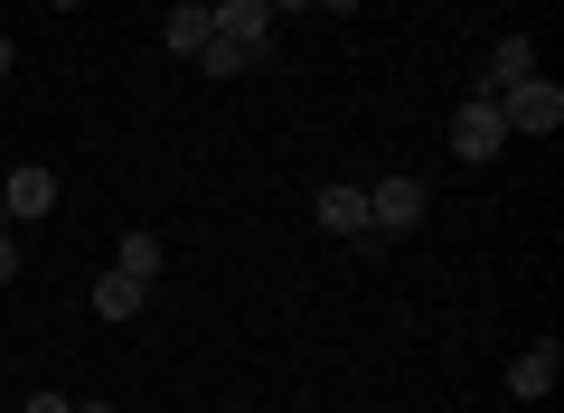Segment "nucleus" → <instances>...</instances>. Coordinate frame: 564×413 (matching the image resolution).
I'll list each match as a JSON object with an SVG mask.
<instances>
[{"mask_svg":"<svg viewBox=\"0 0 564 413\" xmlns=\"http://www.w3.org/2000/svg\"><path fill=\"white\" fill-rule=\"evenodd\" d=\"M423 217H433V188H423L414 170H395V178L367 188V236H414Z\"/></svg>","mask_w":564,"mask_h":413,"instance_id":"nucleus-1","label":"nucleus"},{"mask_svg":"<svg viewBox=\"0 0 564 413\" xmlns=\"http://www.w3.org/2000/svg\"><path fill=\"white\" fill-rule=\"evenodd\" d=\"M499 122H508V141H518V132L555 141V132H564V85H545V76L508 85V95H499Z\"/></svg>","mask_w":564,"mask_h":413,"instance_id":"nucleus-2","label":"nucleus"},{"mask_svg":"<svg viewBox=\"0 0 564 413\" xmlns=\"http://www.w3.org/2000/svg\"><path fill=\"white\" fill-rule=\"evenodd\" d=\"M0 207H10V226L57 217V170H47V160H20V170L0 178Z\"/></svg>","mask_w":564,"mask_h":413,"instance_id":"nucleus-3","label":"nucleus"},{"mask_svg":"<svg viewBox=\"0 0 564 413\" xmlns=\"http://www.w3.org/2000/svg\"><path fill=\"white\" fill-rule=\"evenodd\" d=\"M452 151H462V160H499V151H508V122H499V95H470L462 113H452Z\"/></svg>","mask_w":564,"mask_h":413,"instance_id":"nucleus-4","label":"nucleus"},{"mask_svg":"<svg viewBox=\"0 0 564 413\" xmlns=\"http://www.w3.org/2000/svg\"><path fill=\"white\" fill-rule=\"evenodd\" d=\"M207 20H217V39H236L245 57H263V39H273V10H263V0H207Z\"/></svg>","mask_w":564,"mask_h":413,"instance_id":"nucleus-5","label":"nucleus"},{"mask_svg":"<svg viewBox=\"0 0 564 413\" xmlns=\"http://www.w3.org/2000/svg\"><path fill=\"white\" fill-rule=\"evenodd\" d=\"M555 376H564V348H555V338H536V348L508 367V394H518V404H545V394H555Z\"/></svg>","mask_w":564,"mask_h":413,"instance_id":"nucleus-6","label":"nucleus"},{"mask_svg":"<svg viewBox=\"0 0 564 413\" xmlns=\"http://www.w3.org/2000/svg\"><path fill=\"white\" fill-rule=\"evenodd\" d=\"M321 236H367V188L329 178V188H321Z\"/></svg>","mask_w":564,"mask_h":413,"instance_id":"nucleus-7","label":"nucleus"},{"mask_svg":"<svg viewBox=\"0 0 564 413\" xmlns=\"http://www.w3.org/2000/svg\"><path fill=\"white\" fill-rule=\"evenodd\" d=\"M527 76H536V39H499L489 47V85L480 95H508V85H527Z\"/></svg>","mask_w":564,"mask_h":413,"instance_id":"nucleus-8","label":"nucleus"},{"mask_svg":"<svg viewBox=\"0 0 564 413\" xmlns=\"http://www.w3.org/2000/svg\"><path fill=\"white\" fill-rule=\"evenodd\" d=\"M161 263H170V244L151 236V226H132V236H122V254H113V273H132V282H161Z\"/></svg>","mask_w":564,"mask_h":413,"instance_id":"nucleus-9","label":"nucleus"},{"mask_svg":"<svg viewBox=\"0 0 564 413\" xmlns=\"http://www.w3.org/2000/svg\"><path fill=\"white\" fill-rule=\"evenodd\" d=\"M141 292H151V282H132V273H104V282H95V319H141Z\"/></svg>","mask_w":564,"mask_h":413,"instance_id":"nucleus-10","label":"nucleus"},{"mask_svg":"<svg viewBox=\"0 0 564 413\" xmlns=\"http://www.w3.org/2000/svg\"><path fill=\"white\" fill-rule=\"evenodd\" d=\"M207 39H217V20H207V10H180V0H170V57H198Z\"/></svg>","mask_w":564,"mask_h":413,"instance_id":"nucleus-11","label":"nucleus"},{"mask_svg":"<svg viewBox=\"0 0 564 413\" xmlns=\"http://www.w3.org/2000/svg\"><path fill=\"white\" fill-rule=\"evenodd\" d=\"M198 66H207V76H245V66H254V57H245L236 39H207V47H198Z\"/></svg>","mask_w":564,"mask_h":413,"instance_id":"nucleus-12","label":"nucleus"},{"mask_svg":"<svg viewBox=\"0 0 564 413\" xmlns=\"http://www.w3.org/2000/svg\"><path fill=\"white\" fill-rule=\"evenodd\" d=\"M20 413H76V394H29Z\"/></svg>","mask_w":564,"mask_h":413,"instance_id":"nucleus-13","label":"nucleus"},{"mask_svg":"<svg viewBox=\"0 0 564 413\" xmlns=\"http://www.w3.org/2000/svg\"><path fill=\"white\" fill-rule=\"evenodd\" d=\"M0 282H20V244H10V226H0Z\"/></svg>","mask_w":564,"mask_h":413,"instance_id":"nucleus-14","label":"nucleus"},{"mask_svg":"<svg viewBox=\"0 0 564 413\" xmlns=\"http://www.w3.org/2000/svg\"><path fill=\"white\" fill-rule=\"evenodd\" d=\"M0 76H20V39H0Z\"/></svg>","mask_w":564,"mask_h":413,"instance_id":"nucleus-15","label":"nucleus"},{"mask_svg":"<svg viewBox=\"0 0 564 413\" xmlns=\"http://www.w3.org/2000/svg\"><path fill=\"white\" fill-rule=\"evenodd\" d=\"M263 10H273V20H292V10H311V0H263Z\"/></svg>","mask_w":564,"mask_h":413,"instance_id":"nucleus-16","label":"nucleus"},{"mask_svg":"<svg viewBox=\"0 0 564 413\" xmlns=\"http://www.w3.org/2000/svg\"><path fill=\"white\" fill-rule=\"evenodd\" d=\"M321 10H339V20H348V10H367V0H321Z\"/></svg>","mask_w":564,"mask_h":413,"instance_id":"nucleus-17","label":"nucleus"},{"mask_svg":"<svg viewBox=\"0 0 564 413\" xmlns=\"http://www.w3.org/2000/svg\"><path fill=\"white\" fill-rule=\"evenodd\" d=\"M76 413H113V404H104V394H85V404H76Z\"/></svg>","mask_w":564,"mask_h":413,"instance_id":"nucleus-18","label":"nucleus"},{"mask_svg":"<svg viewBox=\"0 0 564 413\" xmlns=\"http://www.w3.org/2000/svg\"><path fill=\"white\" fill-rule=\"evenodd\" d=\"M47 10H85V0H47Z\"/></svg>","mask_w":564,"mask_h":413,"instance_id":"nucleus-19","label":"nucleus"},{"mask_svg":"<svg viewBox=\"0 0 564 413\" xmlns=\"http://www.w3.org/2000/svg\"><path fill=\"white\" fill-rule=\"evenodd\" d=\"M180 10H207V0H180Z\"/></svg>","mask_w":564,"mask_h":413,"instance_id":"nucleus-20","label":"nucleus"},{"mask_svg":"<svg viewBox=\"0 0 564 413\" xmlns=\"http://www.w3.org/2000/svg\"><path fill=\"white\" fill-rule=\"evenodd\" d=\"M0 226H10V207H0Z\"/></svg>","mask_w":564,"mask_h":413,"instance_id":"nucleus-21","label":"nucleus"}]
</instances>
